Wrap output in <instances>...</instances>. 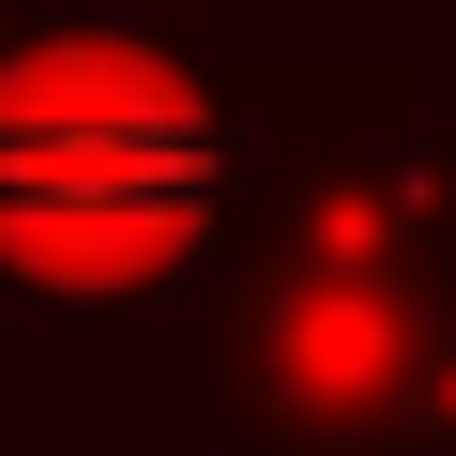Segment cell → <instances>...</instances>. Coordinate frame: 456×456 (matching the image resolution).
<instances>
[{"mask_svg": "<svg viewBox=\"0 0 456 456\" xmlns=\"http://www.w3.org/2000/svg\"><path fill=\"white\" fill-rule=\"evenodd\" d=\"M213 183V122L183 77H107V61H31L0 77V259L61 289L183 259Z\"/></svg>", "mask_w": 456, "mask_h": 456, "instance_id": "6da1fadb", "label": "cell"}]
</instances>
